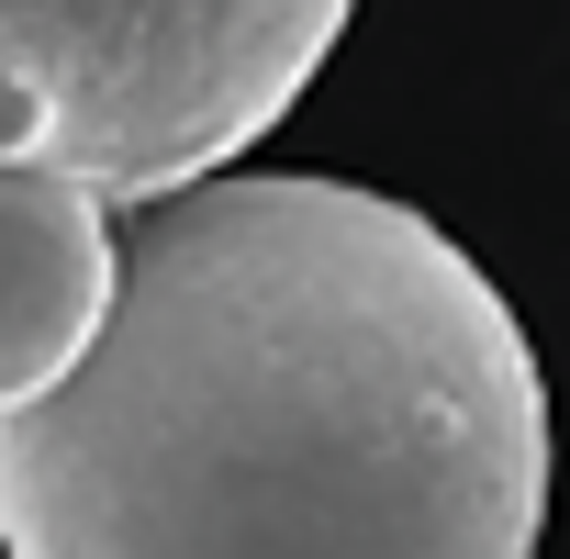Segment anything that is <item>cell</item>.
Here are the masks:
<instances>
[{"instance_id":"3","label":"cell","mask_w":570,"mask_h":559,"mask_svg":"<svg viewBox=\"0 0 570 559\" xmlns=\"http://www.w3.org/2000/svg\"><path fill=\"white\" fill-rule=\"evenodd\" d=\"M112 303V213L68 179L0 168V414L57 392Z\"/></svg>"},{"instance_id":"2","label":"cell","mask_w":570,"mask_h":559,"mask_svg":"<svg viewBox=\"0 0 570 559\" xmlns=\"http://www.w3.org/2000/svg\"><path fill=\"white\" fill-rule=\"evenodd\" d=\"M336 0H0V168L179 202L314 90Z\"/></svg>"},{"instance_id":"1","label":"cell","mask_w":570,"mask_h":559,"mask_svg":"<svg viewBox=\"0 0 570 559\" xmlns=\"http://www.w3.org/2000/svg\"><path fill=\"white\" fill-rule=\"evenodd\" d=\"M548 392L414 202L202 179L112 235L90 359L0 414L12 559H537Z\"/></svg>"}]
</instances>
